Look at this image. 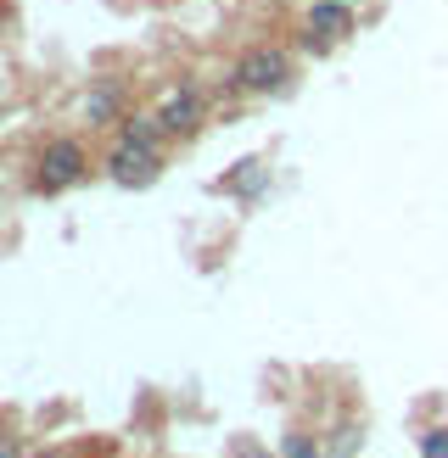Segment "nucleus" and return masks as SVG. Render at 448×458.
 Wrapping results in <instances>:
<instances>
[{
    "label": "nucleus",
    "instance_id": "20e7f679",
    "mask_svg": "<svg viewBox=\"0 0 448 458\" xmlns=\"http://www.w3.org/2000/svg\"><path fill=\"white\" fill-rule=\"evenodd\" d=\"M157 118H163V129L168 134H191L196 123H202V89H168L163 96V106H157Z\"/></svg>",
    "mask_w": 448,
    "mask_h": 458
},
{
    "label": "nucleus",
    "instance_id": "39448f33",
    "mask_svg": "<svg viewBox=\"0 0 448 458\" xmlns=\"http://www.w3.org/2000/svg\"><path fill=\"white\" fill-rule=\"evenodd\" d=\"M308 29L320 34V39H348L353 34V0H314L308 6Z\"/></svg>",
    "mask_w": 448,
    "mask_h": 458
},
{
    "label": "nucleus",
    "instance_id": "1a4fd4ad",
    "mask_svg": "<svg viewBox=\"0 0 448 458\" xmlns=\"http://www.w3.org/2000/svg\"><path fill=\"white\" fill-rule=\"evenodd\" d=\"M280 458H325V453H320V442H314V437H286Z\"/></svg>",
    "mask_w": 448,
    "mask_h": 458
},
{
    "label": "nucleus",
    "instance_id": "6e6552de",
    "mask_svg": "<svg viewBox=\"0 0 448 458\" xmlns=\"http://www.w3.org/2000/svg\"><path fill=\"white\" fill-rule=\"evenodd\" d=\"M420 458H448V425H432L420 437Z\"/></svg>",
    "mask_w": 448,
    "mask_h": 458
},
{
    "label": "nucleus",
    "instance_id": "f03ea898",
    "mask_svg": "<svg viewBox=\"0 0 448 458\" xmlns=\"http://www.w3.org/2000/svg\"><path fill=\"white\" fill-rule=\"evenodd\" d=\"M90 174V151L79 140H45L39 146V174H34V191H67V185H79V179Z\"/></svg>",
    "mask_w": 448,
    "mask_h": 458
},
{
    "label": "nucleus",
    "instance_id": "0eeeda50",
    "mask_svg": "<svg viewBox=\"0 0 448 458\" xmlns=\"http://www.w3.org/2000/svg\"><path fill=\"white\" fill-rule=\"evenodd\" d=\"M84 118L90 123H112V118H118V89H112V84L90 89V96H84Z\"/></svg>",
    "mask_w": 448,
    "mask_h": 458
},
{
    "label": "nucleus",
    "instance_id": "7ed1b4c3",
    "mask_svg": "<svg viewBox=\"0 0 448 458\" xmlns=\"http://www.w3.org/2000/svg\"><path fill=\"white\" fill-rule=\"evenodd\" d=\"M157 168H163V151H151V146H129L118 140L107 151V174L118 179V185H151Z\"/></svg>",
    "mask_w": 448,
    "mask_h": 458
},
{
    "label": "nucleus",
    "instance_id": "f8f14e48",
    "mask_svg": "<svg viewBox=\"0 0 448 458\" xmlns=\"http://www.w3.org/2000/svg\"><path fill=\"white\" fill-rule=\"evenodd\" d=\"M246 458H263V453H246Z\"/></svg>",
    "mask_w": 448,
    "mask_h": 458
},
{
    "label": "nucleus",
    "instance_id": "9b49d317",
    "mask_svg": "<svg viewBox=\"0 0 448 458\" xmlns=\"http://www.w3.org/2000/svg\"><path fill=\"white\" fill-rule=\"evenodd\" d=\"M34 458H56V453H34Z\"/></svg>",
    "mask_w": 448,
    "mask_h": 458
},
{
    "label": "nucleus",
    "instance_id": "423d86ee",
    "mask_svg": "<svg viewBox=\"0 0 448 458\" xmlns=\"http://www.w3.org/2000/svg\"><path fill=\"white\" fill-rule=\"evenodd\" d=\"M163 118H118V140H129V146H151V151H163Z\"/></svg>",
    "mask_w": 448,
    "mask_h": 458
},
{
    "label": "nucleus",
    "instance_id": "9d476101",
    "mask_svg": "<svg viewBox=\"0 0 448 458\" xmlns=\"http://www.w3.org/2000/svg\"><path fill=\"white\" fill-rule=\"evenodd\" d=\"M0 458H22V453H17V442H12V437H0Z\"/></svg>",
    "mask_w": 448,
    "mask_h": 458
},
{
    "label": "nucleus",
    "instance_id": "f257e3e1",
    "mask_svg": "<svg viewBox=\"0 0 448 458\" xmlns=\"http://www.w3.org/2000/svg\"><path fill=\"white\" fill-rule=\"evenodd\" d=\"M230 84L246 89V96H275V89L291 84V56L280 45H246L230 67Z\"/></svg>",
    "mask_w": 448,
    "mask_h": 458
}]
</instances>
